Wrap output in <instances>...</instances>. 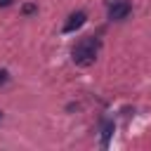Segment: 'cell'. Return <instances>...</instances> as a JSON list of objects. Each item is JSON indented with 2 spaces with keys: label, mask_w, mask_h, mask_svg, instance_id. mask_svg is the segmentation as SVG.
I'll return each mask as SVG.
<instances>
[{
  "label": "cell",
  "mask_w": 151,
  "mask_h": 151,
  "mask_svg": "<svg viewBox=\"0 0 151 151\" xmlns=\"http://www.w3.org/2000/svg\"><path fill=\"white\" fill-rule=\"evenodd\" d=\"M99 50H101V40L97 35H85L76 42L71 57H73V64L78 66H92L99 57Z\"/></svg>",
  "instance_id": "obj_1"
},
{
  "label": "cell",
  "mask_w": 151,
  "mask_h": 151,
  "mask_svg": "<svg viewBox=\"0 0 151 151\" xmlns=\"http://www.w3.org/2000/svg\"><path fill=\"white\" fill-rule=\"evenodd\" d=\"M130 12H132L130 0H106V14L111 21H123L130 17Z\"/></svg>",
  "instance_id": "obj_2"
},
{
  "label": "cell",
  "mask_w": 151,
  "mask_h": 151,
  "mask_svg": "<svg viewBox=\"0 0 151 151\" xmlns=\"http://www.w3.org/2000/svg\"><path fill=\"white\" fill-rule=\"evenodd\" d=\"M87 21V14L83 12V9H78V12H73L71 17H68V21L64 24V33H73V31H78L83 24Z\"/></svg>",
  "instance_id": "obj_3"
},
{
  "label": "cell",
  "mask_w": 151,
  "mask_h": 151,
  "mask_svg": "<svg viewBox=\"0 0 151 151\" xmlns=\"http://www.w3.org/2000/svg\"><path fill=\"white\" fill-rule=\"evenodd\" d=\"M111 134H113V123L111 120H104V125H101V146H109Z\"/></svg>",
  "instance_id": "obj_4"
},
{
  "label": "cell",
  "mask_w": 151,
  "mask_h": 151,
  "mask_svg": "<svg viewBox=\"0 0 151 151\" xmlns=\"http://www.w3.org/2000/svg\"><path fill=\"white\" fill-rule=\"evenodd\" d=\"M7 80H9V73H7L5 68H0V85H5Z\"/></svg>",
  "instance_id": "obj_5"
},
{
  "label": "cell",
  "mask_w": 151,
  "mask_h": 151,
  "mask_svg": "<svg viewBox=\"0 0 151 151\" xmlns=\"http://www.w3.org/2000/svg\"><path fill=\"white\" fill-rule=\"evenodd\" d=\"M21 12H24V14H33V12H35V5H24Z\"/></svg>",
  "instance_id": "obj_6"
},
{
  "label": "cell",
  "mask_w": 151,
  "mask_h": 151,
  "mask_svg": "<svg viewBox=\"0 0 151 151\" xmlns=\"http://www.w3.org/2000/svg\"><path fill=\"white\" fill-rule=\"evenodd\" d=\"M12 2H14V0H0V7H9Z\"/></svg>",
  "instance_id": "obj_7"
},
{
  "label": "cell",
  "mask_w": 151,
  "mask_h": 151,
  "mask_svg": "<svg viewBox=\"0 0 151 151\" xmlns=\"http://www.w3.org/2000/svg\"><path fill=\"white\" fill-rule=\"evenodd\" d=\"M0 118H2V113H0Z\"/></svg>",
  "instance_id": "obj_8"
}]
</instances>
